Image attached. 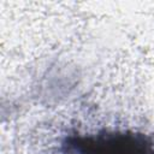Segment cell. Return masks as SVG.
<instances>
[{
  "mask_svg": "<svg viewBox=\"0 0 154 154\" xmlns=\"http://www.w3.org/2000/svg\"><path fill=\"white\" fill-rule=\"evenodd\" d=\"M63 154H154V137L129 130L69 136L63 143Z\"/></svg>",
  "mask_w": 154,
  "mask_h": 154,
  "instance_id": "1",
  "label": "cell"
}]
</instances>
